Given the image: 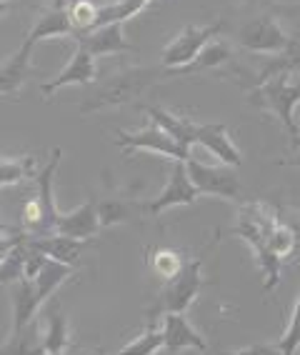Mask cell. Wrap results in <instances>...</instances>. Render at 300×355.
<instances>
[{
  "mask_svg": "<svg viewBox=\"0 0 300 355\" xmlns=\"http://www.w3.org/2000/svg\"><path fill=\"white\" fill-rule=\"evenodd\" d=\"M281 220L278 213L270 208L268 203L261 200H250L238 208V220L233 225V235L243 238L253 253H256V263L261 268L263 278H265V291H273L281 280V266L283 260H278L268 250V235L275 228V223Z\"/></svg>",
  "mask_w": 300,
  "mask_h": 355,
  "instance_id": "cell-1",
  "label": "cell"
},
{
  "mask_svg": "<svg viewBox=\"0 0 300 355\" xmlns=\"http://www.w3.org/2000/svg\"><path fill=\"white\" fill-rule=\"evenodd\" d=\"M163 78H175L173 70L168 68H148V65H133V68H123L113 76H108L103 83H98L90 90V96L80 103V113H98V110L115 108V105H125L141 98L150 85H155Z\"/></svg>",
  "mask_w": 300,
  "mask_h": 355,
  "instance_id": "cell-2",
  "label": "cell"
},
{
  "mask_svg": "<svg viewBox=\"0 0 300 355\" xmlns=\"http://www.w3.org/2000/svg\"><path fill=\"white\" fill-rule=\"evenodd\" d=\"M253 13L238 23L233 38L240 48L258 55H288L290 35L283 31L275 0H248Z\"/></svg>",
  "mask_w": 300,
  "mask_h": 355,
  "instance_id": "cell-3",
  "label": "cell"
},
{
  "mask_svg": "<svg viewBox=\"0 0 300 355\" xmlns=\"http://www.w3.org/2000/svg\"><path fill=\"white\" fill-rule=\"evenodd\" d=\"M218 241H220V230H215L213 243L205 245L203 253L195 255V258H188L183 270L163 286V291H160L158 298H155L153 308L145 313V323H158L166 313H186L188 308L195 303L198 293L203 291V286H205V275H203L205 258H208V253H213V248L218 245Z\"/></svg>",
  "mask_w": 300,
  "mask_h": 355,
  "instance_id": "cell-4",
  "label": "cell"
},
{
  "mask_svg": "<svg viewBox=\"0 0 300 355\" xmlns=\"http://www.w3.org/2000/svg\"><path fill=\"white\" fill-rule=\"evenodd\" d=\"M290 73L293 70H281V73L258 83L256 88H250V103L256 108L270 113L273 118H278V123L290 133L293 143H298L300 128L295 123V108L300 103V83L288 80Z\"/></svg>",
  "mask_w": 300,
  "mask_h": 355,
  "instance_id": "cell-5",
  "label": "cell"
},
{
  "mask_svg": "<svg viewBox=\"0 0 300 355\" xmlns=\"http://www.w3.org/2000/svg\"><path fill=\"white\" fill-rule=\"evenodd\" d=\"M223 31H225L223 18L213 20L208 26H186L173 38V43L166 45V51L160 53V65L173 70V76H180L188 65L195 63V58L203 53L205 45L213 43Z\"/></svg>",
  "mask_w": 300,
  "mask_h": 355,
  "instance_id": "cell-6",
  "label": "cell"
},
{
  "mask_svg": "<svg viewBox=\"0 0 300 355\" xmlns=\"http://www.w3.org/2000/svg\"><path fill=\"white\" fill-rule=\"evenodd\" d=\"M115 146L121 148L123 153H133V150H143V153H158V155H166L170 160H191V148L180 146L178 140L168 135L158 123H148L141 130H118L115 133Z\"/></svg>",
  "mask_w": 300,
  "mask_h": 355,
  "instance_id": "cell-7",
  "label": "cell"
},
{
  "mask_svg": "<svg viewBox=\"0 0 300 355\" xmlns=\"http://www.w3.org/2000/svg\"><path fill=\"white\" fill-rule=\"evenodd\" d=\"M188 178L198 188L200 196L223 198V200H238L240 198V180L236 175V168L230 165H208L198 158L186 160Z\"/></svg>",
  "mask_w": 300,
  "mask_h": 355,
  "instance_id": "cell-8",
  "label": "cell"
},
{
  "mask_svg": "<svg viewBox=\"0 0 300 355\" xmlns=\"http://www.w3.org/2000/svg\"><path fill=\"white\" fill-rule=\"evenodd\" d=\"M200 198L198 188L191 183L188 178V168L183 160H173L170 175H168L166 188L153 198L143 203V213L150 218H158L160 213H166L168 208H178V205H193Z\"/></svg>",
  "mask_w": 300,
  "mask_h": 355,
  "instance_id": "cell-9",
  "label": "cell"
},
{
  "mask_svg": "<svg viewBox=\"0 0 300 355\" xmlns=\"http://www.w3.org/2000/svg\"><path fill=\"white\" fill-rule=\"evenodd\" d=\"M160 328H163V350L170 355H178L183 350H198L208 353V343L193 328L186 313H166L160 318Z\"/></svg>",
  "mask_w": 300,
  "mask_h": 355,
  "instance_id": "cell-10",
  "label": "cell"
},
{
  "mask_svg": "<svg viewBox=\"0 0 300 355\" xmlns=\"http://www.w3.org/2000/svg\"><path fill=\"white\" fill-rule=\"evenodd\" d=\"M96 76H98L96 58L90 55L83 45H78L76 53H73V58H71V63L65 65L53 80L43 83L40 90H43V96H55L58 90L65 88V85H93V83H96Z\"/></svg>",
  "mask_w": 300,
  "mask_h": 355,
  "instance_id": "cell-11",
  "label": "cell"
},
{
  "mask_svg": "<svg viewBox=\"0 0 300 355\" xmlns=\"http://www.w3.org/2000/svg\"><path fill=\"white\" fill-rule=\"evenodd\" d=\"M78 45H83L85 51L93 58L103 55H118V53H133L135 48L125 40V33H123V23H110V26H100L96 31L80 33L76 35Z\"/></svg>",
  "mask_w": 300,
  "mask_h": 355,
  "instance_id": "cell-12",
  "label": "cell"
},
{
  "mask_svg": "<svg viewBox=\"0 0 300 355\" xmlns=\"http://www.w3.org/2000/svg\"><path fill=\"white\" fill-rule=\"evenodd\" d=\"M195 143L203 146L208 153H213L220 160V165L240 168V163H243V153L238 150V146L233 143L225 123H200Z\"/></svg>",
  "mask_w": 300,
  "mask_h": 355,
  "instance_id": "cell-13",
  "label": "cell"
},
{
  "mask_svg": "<svg viewBox=\"0 0 300 355\" xmlns=\"http://www.w3.org/2000/svg\"><path fill=\"white\" fill-rule=\"evenodd\" d=\"M73 38L76 35V28L71 23V13H68V6H48L40 10V15L35 18L33 28L28 31L26 43H30L33 48L45 38Z\"/></svg>",
  "mask_w": 300,
  "mask_h": 355,
  "instance_id": "cell-14",
  "label": "cell"
},
{
  "mask_svg": "<svg viewBox=\"0 0 300 355\" xmlns=\"http://www.w3.org/2000/svg\"><path fill=\"white\" fill-rule=\"evenodd\" d=\"M33 45L20 43V48L13 55L0 63V96H18L20 88L28 83V78L33 76Z\"/></svg>",
  "mask_w": 300,
  "mask_h": 355,
  "instance_id": "cell-15",
  "label": "cell"
},
{
  "mask_svg": "<svg viewBox=\"0 0 300 355\" xmlns=\"http://www.w3.org/2000/svg\"><path fill=\"white\" fill-rule=\"evenodd\" d=\"M100 230V218H98V205L96 200H85L71 213H60L55 233L68 235V238H78V241H90L93 235Z\"/></svg>",
  "mask_w": 300,
  "mask_h": 355,
  "instance_id": "cell-16",
  "label": "cell"
},
{
  "mask_svg": "<svg viewBox=\"0 0 300 355\" xmlns=\"http://www.w3.org/2000/svg\"><path fill=\"white\" fill-rule=\"evenodd\" d=\"M10 305H13V328H10V333H18L26 325L35 323L43 303H40L35 283L30 278H20L18 283L10 286Z\"/></svg>",
  "mask_w": 300,
  "mask_h": 355,
  "instance_id": "cell-17",
  "label": "cell"
},
{
  "mask_svg": "<svg viewBox=\"0 0 300 355\" xmlns=\"http://www.w3.org/2000/svg\"><path fill=\"white\" fill-rule=\"evenodd\" d=\"M60 158H63V150L60 148H53L51 153V163L45 165L43 171L35 178V198L40 200L45 210V223H48V235L55 233L58 220H60V210L55 205V196H53V180H55L58 165H60Z\"/></svg>",
  "mask_w": 300,
  "mask_h": 355,
  "instance_id": "cell-18",
  "label": "cell"
},
{
  "mask_svg": "<svg viewBox=\"0 0 300 355\" xmlns=\"http://www.w3.org/2000/svg\"><path fill=\"white\" fill-rule=\"evenodd\" d=\"M26 241L30 243L35 250H40L43 255L53 260H60L65 266H76L80 253H83L85 241L78 238H68V235L51 233V235H26Z\"/></svg>",
  "mask_w": 300,
  "mask_h": 355,
  "instance_id": "cell-19",
  "label": "cell"
},
{
  "mask_svg": "<svg viewBox=\"0 0 300 355\" xmlns=\"http://www.w3.org/2000/svg\"><path fill=\"white\" fill-rule=\"evenodd\" d=\"M143 110L148 113V118H150V121L158 123V125L163 128L168 135H173V138L178 140L180 146H186V148L195 146L200 123L191 121V118H186V115H175V113H170V110H166V108H158V105H145Z\"/></svg>",
  "mask_w": 300,
  "mask_h": 355,
  "instance_id": "cell-20",
  "label": "cell"
},
{
  "mask_svg": "<svg viewBox=\"0 0 300 355\" xmlns=\"http://www.w3.org/2000/svg\"><path fill=\"white\" fill-rule=\"evenodd\" d=\"M43 340L48 355H65L68 345H71V325H68V315L63 308L51 300V305L45 308V330Z\"/></svg>",
  "mask_w": 300,
  "mask_h": 355,
  "instance_id": "cell-21",
  "label": "cell"
},
{
  "mask_svg": "<svg viewBox=\"0 0 300 355\" xmlns=\"http://www.w3.org/2000/svg\"><path fill=\"white\" fill-rule=\"evenodd\" d=\"M0 355H48L43 340V330H40L38 320L26 325L18 333H10L8 343L0 345Z\"/></svg>",
  "mask_w": 300,
  "mask_h": 355,
  "instance_id": "cell-22",
  "label": "cell"
},
{
  "mask_svg": "<svg viewBox=\"0 0 300 355\" xmlns=\"http://www.w3.org/2000/svg\"><path fill=\"white\" fill-rule=\"evenodd\" d=\"M98 218H100V228H113V225H123L128 223L135 210L143 213V203L130 200L125 196H110L98 200Z\"/></svg>",
  "mask_w": 300,
  "mask_h": 355,
  "instance_id": "cell-23",
  "label": "cell"
},
{
  "mask_svg": "<svg viewBox=\"0 0 300 355\" xmlns=\"http://www.w3.org/2000/svg\"><path fill=\"white\" fill-rule=\"evenodd\" d=\"M73 275V266H65V263H60V260H53L48 258L45 260V266L40 268V273L33 278V283H35V291H38V298L40 303H48V300L53 298L58 293V288L63 286L65 280Z\"/></svg>",
  "mask_w": 300,
  "mask_h": 355,
  "instance_id": "cell-24",
  "label": "cell"
},
{
  "mask_svg": "<svg viewBox=\"0 0 300 355\" xmlns=\"http://www.w3.org/2000/svg\"><path fill=\"white\" fill-rule=\"evenodd\" d=\"M150 3L153 0H113L108 6H98L93 31L100 26H110V23H125L128 18H135L138 13H143Z\"/></svg>",
  "mask_w": 300,
  "mask_h": 355,
  "instance_id": "cell-25",
  "label": "cell"
},
{
  "mask_svg": "<svg viewBox=\"0 0 300 355\" xmlns=\"http://www.w3.org/2000/svg\"><path fill=\"white\" fill-rule=\"evenodd\" d=\"M186 260H188L186 255L178 253L175 248H168V245L153 248V250L148 253V266H150V270H153L160 280H166V283L183 270Z\"/></svg>",
  "mask_w": 300,
  "mask_h": 355,
  "instance_id": "cell-26",
  "label": "cell"
},
{
  "mask_svg": "<svg viewBox=\"0 0 300 355\" xmlns=\"http://www.w3.org/2000/svg\"><path fill=\"white\" fill-rule=\"evenodd\" d=\"M160 350H163V328H160L158 320V323H145V330L141 336L130 340L115 355H158Z\"/></svg>",
  "mask_w": 300,
  "mask_h": 355,
  "instance_id": "cell-27",
  "label": "cell"
},
{
  "mask_svg": "<svg viewBox=\"0 0 300 355\" xmlns=\"http://www.w3.org/2000/svg\"><path fill=\"white\" fill-rule=\"evenodd\" d=\"M230 58H233V51H230L228 45L223 43L220 38H215L213 43H208L203 48L198 58H195V63L188 65L180 76H188V73H203V70H211V68H218V65L228 63Z\"/></svg>",
  "mask_w": 300,
  "mask_h": 355,
  "instance_id": "cell-28",
  "label": "cell"
},
{
  "mask_svg": "<svg viewBox=\"0 0 300 355\" xmlns=\"http://www.w3.org/2000/svg\"><path fill=\"white\" fill-rule=\"evenodd\" d=\"M33 175V160L30 158H3L0 160V188L6 185H18Z\"/></svg>",
  "mask_w": 300,
  "mask_h": 355,
  "instance_id": "cell-29",
  "label": "cell"
},
{
  "mask_svg": "<svg viewBox=\"0 0 300 355\" xmlns=\"http://www.w3.org/2000/svg\"><path fill=\"white\" fill-rule=\"evenodd\" d=\"M278 345H281L283 355H298V350H300V291H298L293 313L288 318V325H285V330H283Z\"/></svg>",
  "mask_w": 300,
  "mask_h": 355,
  "instance_id": "cell-30",
  "label": "cell"
},
{
  "mask_svg": "<svg viewBox=\"0 0 300 355\" xmlns=\"http://www.w3.org/2000/svg\"><path fill=\"white\" fill-rule=\"evenodd\" d=\"M215 355H283V350L278 343H253L238 350H220Z\"/></svg>",
  "mask_w": 300,
  "mask_h": 355,
  "instance_id": "cell-31",
  "label": "cell"
},
{
  "mask_svg": "<svg viewBox=\"0 0 300 355\" xmlns=\"http://www.w3.org/2000/svg\"><path fill=\"white\" fill-rule=\"evenodd\" d=\"M26 238V233H20V235H13V233H0V263L8 258V255L13 253V248L18 245L20 241Z\"/></svg>",
  "mask_w": 300,
  "mask_h": 355,
  "instance_id": "cell-32",
  "label": "cell"
},
{
  "mask_svg": "<svg viewBox=\"0 0 300 355\" xmlns=\"http://www.w3.org/2000/svg\"><path fill=\"white\" fill-rule=\"evenodd\" d=\"M281 163L295 165V168H300V140H298V143H293V150H290V155H288L285 160H281Z\"/></svg>",
  "mask_w": 300,
  "mask_h": 355,
  "instance_id": "cell-33",
  "label": "cell"
},
{
  "mask_svg": "<svg viewBox=\"0 0 300 355\" xmlns=\"http://www.w3.org/2000/svg\"><path fill=\"white\" fill-rule=\"evenodd\" d=\"M0 233H13V235H20V233H23V230H20V228H13V225H8V223L3 220V218H0Z\"/></svg>",
  "mask_w": 300,
  "mask_h": 355,
  "instance_id": "cell-34",
  "label": "cell"
},
{
  "mask_svg": "<svg viewBox=\"0 0 300 355\" xmlns=\"http://www.w3.org/2000/svg\"><path fill=\"white\" fill-rule=\"evenodd\" d=\"M8 8H10V0H0V15L6 13Z\"/></svg>",
  "mask_w": 300,
  "mask_h": 355,
  "instance_id": "cell-35",
  "label": "cell"
},
{
  "mask_svg": "<svg viewBox=\"0 0 300 355\" xmlns=\"http://www.w3.org/2000/svg\"><path fill=\"white\" fill-rule=\"evenodd\" d=\"M55 6H68V0H53Z\"/></svg>",
  "mask_w": 300,
  "mask_h": 355,
  "instance_id": "cell-36",
  "label": "cell"
},
{
  "mask_svg": "<svg viewBox=\"0 0 300 355\" xmlns=\"http://www.w3.org/2000/svg\"><path fill=\"white\" fill-rule=\"evenodd\" d=\"M293 70H300V58H298V60H295V63H293Z\"/></svg>",
  "mask_w": 300,
  "mask_h": 355,
  "instance_id": "cell-37",
  "label": "cell"
},
{
  "mask_svg": "<svg viewBox=\"0 0 300 355\" xmlns=\"http://www.w3.org/2000/svg\"><path fill=\"white\" fill-rule=\"evenodd\" d=\"M295 80H298V83H300V76H298V78H295Z\"/></svg>",
  "mask_w": 300,
  "mask_h": 355,
  "instance_id": "cell-38",
  "label": "cell"
},
{
  "mask_svg": "<svg viewBox=\"0 0 300 355\" xmlns=\"http://www.w3.org/2000/svg\"><path fill=\"white\" fill-rule=\"evenodd\" d=\"M3 158H6V155H0V160H3Z\"/></svg>",
  "mask_w": 300,
  "mask_h": 355,
  "instance_id": "cell-39",
  "label": "cell"
}]
</instances>
